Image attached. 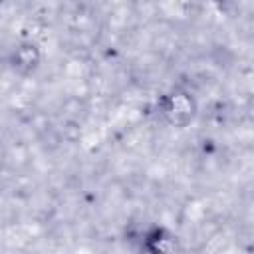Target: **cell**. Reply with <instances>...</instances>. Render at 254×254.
Wrapping results in <instances>:
<instances>
[{
	"mask_svg": "<svg viewBox=\"0 0 254 254\" xmlns=\"http://www.w3.org/2000/svg\"><path fill=\"white\" fill-rule=\"evenodd\" d=\"M157 109L161 117L173 127H187L196 115V101L189 91H169L159 97Z\"/></svg>",
	"mask_w": 254,
	"mask_h": 254,
	"instance_id": "1",
	"label": "cell"
},
{
	"mask_svg": "<svg viewBox=\"0 0 254 254\" xmlns=\"http://www.w3.org/2000/svg\"><path fill=\"white\" fill-rule=\"evenodd\" d=\"M40 58H42V54H40L38 46L28 42V44H22V46H18L14 50V54L10 58V64H12V67L16 71L30 73V71H34L40 65Z\"/></svg>",
	"mask_w": 254,
	"mask_h": 254,
	"instance_id": "2",
	"label": "cell"
},
{
	"mask_svg": "<svg viewBox=\"0 0 254 254\" xmlns=\"http://www.w3.org/2000/svg\"><path fill=\"white\" fill-rule=\"evenodd\" d=\"M145 246L153 252H165V250H173L175 248V238H171L167 234L165 228H153L147 232L145 236Z\"/></svg>",
	"mask_w": 254,
	"mask_h": 254,
	"instance_id": "3",
	"label": "cell"
}]
</instances>
